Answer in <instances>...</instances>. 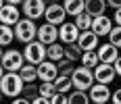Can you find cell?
<instances>
[{"instance_id": "obj_29", "label": "cell", "mask_w": 121, "mask_h": 104, "mask_svg": "<svg viewBox=\"0 0 121 104\" xmlns=\"http://www.w3.org/2000/svg\"><path fill=\"white\" fill-rule=\"evenodd\" d=\"M21 96H23L25 100H29V102H31V100L38 96V85H36V81H34V83H25Z\"/></svg>"}, {"instance_id": "obj_42", "label": "cell", "mask_w": 121, "mask_h": 104, "mask_svg": "<svg viewBox=\"0 0 121 104\" xmlns=\"http://www.w3.org/2000/svg\"><path fill=\"white\" fill-rule=\"evenodd\" d=\"M0 98H2V92H0Z\"/></svg>"}, {"instance_id": "obj_15", "label": "cell", "mask_w": 121, "mask_h": 104, "mask_svg": "<svg viewBox=\"0 0 121 104\" xmlns=\"http://www.w3.org/2000/svg\"><path fill=\"white\" fill-rule=\"evenodd\" d=\"M98 37L102 35H109V31L113 29V19L107 15H100V17H92V27H90Z\"/></svg>"}, {"instance_id": "obj_1", "label": "cell", "mask_w": 121, "mask_h": 104, "mask_svg": "<svg viewBox=\"0 0 121 104\" xmlns=\"http://www.w3.org/2000/svg\"><path fill=\"white\" fill-rule=\"evenodd\" d=\"M23 79L19 77V73H4L2 75V79H0V92L2 96H6V98H17V96H21L23 92Z\"/></svg>"}, {"instance_id": "obj_26", "label": "cell", "mask_w": 121, "mask_h": 104, "mask_svg": "<svg viewBox=\"0 0 121 104\" xmlns=\"http://www.w3.org/2000/svg\"><path fill=\"white\" fill-rule=\"evenodd\" d=\"M69 104H90V98H88V92H69Z\"/></svg>"}, {"instance_id": "obj_22", "label": "cell", "mask_w": 121, "mask_h": 104, "mask_svg": "<svg viewBox=\"0 0 121 104\" xmlns=\"http://www.w3.org/2000/svg\"><path fill=\"white\" fill-rule=\"evenodd\" d=\"M13 40H15V31H13L11 25H2L0 23V46H11Z\"/></svg>"}, {"instance_id": "obj_16", "label": "cell", "mask_w": 121, "mask_h": 104, "mask_svg": "<svg viewBox=\"0 0 121 104\" xmlns=\"http://www.w3.org/2000/svg\"><path fill=\"white\" fill-rule=\"evenodd\" d=\"M21 19V11L15 6V4H4L2 8H0V23L2 25H15L17 21Z\"/></svg>"}, {"instance_id": "obj_20", "label": "cell", "mask_w": 121, "mask_h": 104, "mask_svg": "<svg viewBox=\"0 0 121 104\" xmlns=\"http://www.w3.org/2000/svg\"><path fill=\"white\" fill-rule=\"evenodd\" d=\"M19 73V77L23 79V83H34L38 79V71H36V65H29V62H25L21 69L17 71Z\"/></svg>"}, {"instance_id": "obj_34", "label": "cell", "mask_w": 121, "mask_h": 104, "mask_svg": "<svg viewBox=\"0 0 121 104\" xmlns=\"http://www.w3.org/2000/svg\"><path fill=\"white\" fill-rule=\"evenodd\" d=\"M31 104H50V98H42V96H36V98L31 100Z\"/></svg>"}, {"instance_id": "obj_13", "label": "cell", "mask_w": 121, "mask_h": 104, "mask_svg": "<svg viewBox=\"0 0 121 104\" xmlns=\"http://www.w3.org/2000/svg\"><path fill=\"white\" fill-rule=\"evenodd\" d=\"M79 33H82V31L75 27V23L65 21L63 25H59V40L63 44H75L77 37H79Z\"/></svg>"}, {"instance_id": "obj_25", "label": "cell", "mask_w": 121, "mask_h": 104, "mask_svg": "<svg viewBox=\"0 0 121 104\" xmlns=\"http://www.w3.org/2000/svg\"><path fill=\"white\" fill-rule=\"evenodd\" d=\"M73 23H75V27H77L79 31H88V29L92 27V17H90L88 12H79Z\"/></svg>"}, {"instance_id": "obj_18", "label": "cell", "mask_w": 121, "mask_h": 104, "mask_svg": "<svg viewBox=\"0 0 121 104\" xmlns=\"http://www.w3.org/2000/svg\"><path fill=\"white\" fill-rule=\"evenodd\" d=\"M84 2L86 0H63V8L67 17H77L79 12H84Z\"/></svg>"}, {"instance_id": "obj_36", "label": "cell", "mask_w": 121, "mask_h": 104, "mask_svg": "<svg viewBox=\"0 0 121 104\" xmlns=\"http://www.w3.org/2000/svg\"><path fill=\"white\" fill-rule=\"evenodd\" d=\"M107 6H111V8H121V0H107Z\"/></svg>"}, {"instance_id": "obj_4", "label": "cell", "mask_w": 121, "mask_h": 104, "mask_svg": "<svg viewBox=\"0 0 121 104\" xmlns=\"http://www.w3.org/2000/svg\"><path fill=\"white\" fill-rule=\"evenodd\" d=\"M0 65H2V69L6 71V73H17V71L25 65L23 52L17 50V48L4 50V52H2V58H0Z\"/></svg>"}, {"instance_id": "obj_17", "label": "cell", "mask_w": 121, "mask_h": 104, "mask_svg": "<svg viewBox=\"0 0 121 104\" xmlns=\"http://www.w3.org/2000/svg\"><path fill=\"white\" fill-rule=\"evenodd\" d=\"M84 12L90 17H100L107 12V0H86L84 2Z\"/></svg>"}, {"instance_id": "obj_10", "label": "cell", "mask_w": 121, "mask_h": 104, "mask_svg": "<svg viewBox=\"0 0 121 104\" xmlns=\"http://www.w3.org/2000/svg\"><path fill=\"white\" fill-rule=\"evenodd\" d=\"M94 81L96 83H104V85H109L115 81V69H113V65H104V62H98L96 67H94Z\"/></svg>"}, {"instance_id": "obj_41", "label": "cell", "mask_w": 121, "mask_h": 104, "mask_svg": "<svg viewBox=\"0 0 121 104\" xmlns=\"http://www.w3.org/2000/svg\"><path fill=\"white\" fill-rule=\"evenodd\" d=\"M2 52H4V50H2V46H0V58H2Z\"/></svg>"}, {"instance_id": "obj_12", "label": "cell", "mask_w": 121, "mask_h": 104, "mask_svg": "<svg viewBox=\"0 0 121 104\" xmlns=\"http://www.w3.org/2000/svg\"><path fill=\"white\" fill-rule=\"evenodd\" d=\"M75 44L82 48V52H90V50H96V48L100 46V37H98L92 29H88V31H82V33H79V37H77Z\"/></svg>"}, {"instance_id": "obj_31", "label": "cell", "mask_w": 121, "mask_h": 104, "mask_svg": "<svg viewBox=\"0 0 121 104\" xmlns=\"http://www.w3.org/2000/svg\"><path fill=\"white\" fill-rule=\"evenodd\" d=\"M111 102L113 104H121V87H117L115 92L111 94Z\"/></svg>"}, {"instance_id": "obj_40", "label": "cell", "mask_w": 121, "mask_h": 104, "mask_svg": "<svg viewBox=\"0 0 121 104\" xmlns=\"http://www.w3.org/2000/svg\"><path fill=\"white\" fill-rule=\"evenodd\" d=\"M52 2H56V0H46V4H52Z\"/></svg>"}, {"instance_id": "obj_2", "label": "cell", "mask_w": 121, "mask_h": 104, "mask_svg": "<svg viewBox=\"0 0 121 104\" xmlns=\"http://www.w3.org/2000/svg\"><path fill=\"white\" fill-rule=\"evenodd\" d=\"M13 31H15V40L21 42V44H29L34 42L38 35V25L31 19H19L17 23L13 25Z\"/></svg>"}, {"instance_id": "obj_7", "label": "cell", "mask_w": 121, "mask_h": 104, "mask_svg": "<svg viewBox=\"0 0 121 104\" xmlns=\"http://www.w3.org/2000/svg\"><path fill=\"white\" fill-rule=\"evenodd\" d=\"M44 19H46V23L50 25H63L67 21V12L63 8V4L59 2H52V4H46V11H44Z\"/></svg>"}, {"instance_id": "obj_11", "label": "cell", "mask_w": 121, "mask_h": 104, "mask_svg": "<svg viewBox=\"0 0 121 104\" xmlns=\"http://www.w3.org/2000/svg\"><path fill=\"white\" fill-rule=\"evenodd\" d=\"M38 71V79L40 81H54L59 77V67H56V62H52V60H42L40 65L36 67Z\"/></svg>"}, {"instance_id": "obj_37", "label": "cell", "mask_w": 121, "mask_h": 104, "mask_svg": "<svg viewBox=\"0 0 121 104\" xmlns=\"http://www.w3.org/2000/svg\"><path fill=\"white\" fill-rule=\"evenodd\" d=\"M4 2H6V4H15V6H17V4H21L23 0H4Z\"/></svg>"}, {"instance_id": "obj_35", "label": "cell", "mask_w": 121, "mask_h": 104, "mask_svg": "<svg viewBox=\"0 0 121 104\" xmlns=\"http://www.w3.org/2000/svg\"><path fill=\"white\" fill-rule=\"evenodd\" d=\"M11 104H31V102H29V100H25L23 96H17V98H13Z\"/></svg>"}, {"instance_id": "obj_30", "label": "cell", "mask_w": 121, "mask_h": 104, "mask_svg": "<svg viewBox=\"0 0 121 104\" xmlns=\"http://www.w3.org/2000/svg\"><path fill=\"white\" fill-rule=\"evenodd\" d=\"M50 104H69V94L54 92L52 96H50Z\"/></svg>"}, {"instance_id": "obj_39", "label": "cell", "mask_w": 121, "mask_h": 104, "mask_svg": "<svg viewBox=\"0 0 121 104\" xmlns=\"http://www.w3.org/2000/svg\"><path fill=\"white\" fill-rule=\"evenodd\" d=\"M4 4H6V2H4V0H0V8H2V6H4Z\"/></svg>"}, {"instance_id": "obj_9", "label": "cell", "mask_w": 121, "mask_h": 104, "mask_svg": "<svg viewBox=\"0 0 121 104\" xmlns=\"http://www.w3.org/2000/svg\"><path fill=\"white\" fill-rule=\"evenodd\" d=\"M38 42H42L44 46H50L59 40V27L56 25H50V23H44L38 27V35H36Z\"/></svg>"}, {"instance_id": "obj_33", "label": "cell", "mask_w": 121, "mask_h": 104, "mask_svg": "<svg viewBox=\"0 0 121 104\" xmlns=\"http://www.w3.org/2000/svg\"><path fill=\"white\" fill-rule=\"evenodd\" d=\"M113 23L121 27V8H115V15H113Z\"/></svg>"}, {"instance_id": "obj_19", "label": "cell", "mask_w": 121, "mask_h": 104, "mask_svg": "<svg viewBox=\"0 0 121 104\" xmlns=\"http://www.w3.org/2000/svg\"><path fill=\"white\" fill-rule=\"evenodd\" d=\"M46 58L52 60V62H59L60 58H65V46L59 44V42H54V44L46 46Z\"/></svg>"}, {"instance_id": "obj_43", "label": "cell", "mask_w": 121, "mask_h": 104, "mask_svg": "<svg viewBox=\"0 0 121 104\" xmlns=\"http://www.w3.org/2000/svg\"><path fill=\"white\" fill-rule=\"evenodd\" d=\"M90 104H94V102H90Z\"/></svg>"}, {"instance_id": "obj_24", "label": "cell", "mask_w": 121, "mask_h": 104, "mask_svg": "<svg viewBox=\"0 0 121 104\" xmlns=\"http://www.w3.org/2000/svg\"><path fill=\"white\" fill-rule=\"evenodd\" d=\"M82 67H88V69H94L98 65V54L96 50H90V52H82V58H79Z\"/></svg>"}, {"instance_id": "obj_38", "label": "cell", "mask_w": 121, "mask_h": 104, "mask_svg": "<svg viewBox=\"0 0 121 104\" xmlns=\"http://www.w3.org/2000/svg\"><path fill=\"white\" fill-rule=\"evenodd\" d=\"M4 73H6V71L2 69V65H0V79H2V75H4Z\"/></svg>"}, {"instance_id": "obj_23", "label": "cell", "mask_w": 121, "mask_h": 104, "mask_svg": "<svg viewBox=\"0 0 121 104\" xmlns=\"http://www.w3.org/2000/svg\"><path fill=\"white\" fill-rule=\"evenodd\" d=\"M63 46H65V58H67V60L77 62V60L82 58V48L77 46V44H63Z\"/></svg>"}, {"instance_id": "obj_28", "label": "cell", "mask_w": 121, "mask_h": 104, "mask_svg": "<svg viewBox=\"0 0 121 104\" xmlns=\"http://www.w3.org/2000/svg\"><path fill=\"white\" fill-rule=\"evenodd\" d=\"M54 94V85H52V81H42L40 85H38V96H42V98H50Z\"/></svg>"}, {"instance_id": "obj_14", "label": "cell", "mask_w": 121, "mask_h": 104, "mask_svg": "<svg viewBox=\"0 0 121 104\" xmlns=\"http://www.w3.org/2000/svg\"><path fill=\"white\" fill-rule=\"evenodd\" d=\"M96 54H98V62H104V65H113L117 56H119V48H115L113 44H100L96 48Z\"/></svg>"}, {"instance_id": "obj_32", "label": "cell", "mask_w": 121, "mask_h": 104, "mask_svg": "<svg viewBox=\"0 0 121 104\" xmlns=\"http://www.w3.org/2000/svg\"><path fill=\"white\" fill-rule=\"evenodd\" d=\"M113 69H115V75L121 77V56H117V60L113 62Z\"/></svg>"}, {"instance_id": "obj_5", "label": "cell", "mask_w": 121, "mask_h": 104, "mask_svg": "<svg viewBox=\"0 0 121 104\" xmlns=\"http://www.w3.org/2000/svg\"><path fill=\"white\" fill-rule=\"evenodd\" d=\"M23 58H25V62L36 65V67H38L42 60H46V46H44L42 42H38V40L29 42V44H25V48H23Z\"/></svg>"}, {"instance_id": "obj_6", "label": "cell", "mask_w": 121, "mask_h": 104, "mask_svg": "<svg viewBox=\"0 0 121 104\" xmlns=\"http://www.w3.org/2000/svg\"><path fill=\"white\" fill-rule=\"evenodd\" d=\"M46 11V0H23L21 2V12L25 15V19L38 21L40 17H44Z\"/></svg>"}, {"instance_id": "obj_8", "label": "cell", "mask_w": 121, "mask_h": 104, "mask_svg": "<svg viewBox=\"0 0 121 104\" xmlns=\"http://www.w3.org/2000/svg\"><path fill=\"white\" fill-rule=\"evenodd\" d=\"M111 90L109 85H104V83H94L90 90H88V98H90V102L94 104H107L111 100Z\"/></svg>"}, {"instance_id": "obj_21", "label": "cell", "mask_w": 121, "mask_h": 104, "mask_svg": "<svg viewBox=\"0 0 121 104\" xmlns=\"http://www.w3.org/2000/svg\"><path fill=\"white\" fill-rule=\"evenodd\" d=\"M52 85H54V92H59V94H69L71 87H73L71 77H65V75H59L56 79L52 81Z\"/></svg>"}, {"instance_id": "obj_3", "label": "cell", "mask_w": 121, "mask_h": 104, "mask_svg": "<svg viewBox=\"0 0 121 104\" xmlns=\"http://www.w3.org/2000/svg\"><path fill=\"white\" fill-rule=\"evenodd\" d=\"M71 83L75 90L79 92H88L96 81H94V71L88 69V67H75L71 73Z\"/></svg>"}, {"instance_id": "obj_27", "label": "cell", "mask_w": 121, "mask_h": 104, "mask_svg": "<svg viewBox=\"0 0 121 104\" xmlns=\"http://www.w3.org/2000/svg\"><path fill=\"white\" fill-rule=\"evenodd\" d=\"M109 44H113L115 48H121V27L113 25V29L109 31Z\"/></svg>"}]
</instances>
